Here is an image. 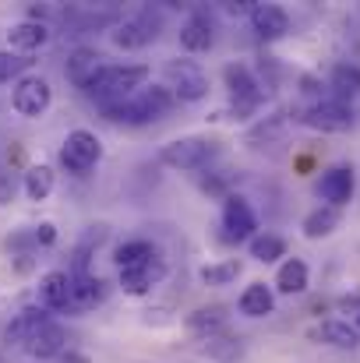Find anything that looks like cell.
<instances>
[{"instance_id": "6da1fadb", "label": "cell", "mask_w": 360, "mask_h": 363, "mask_svg": "<svg viewBox=\"0 0 360 363\" xmlns=\"http://www.w3.org/2000/svg\"><path fill=\"white\" fill-rule=\"evenodd\" d=\"M148 82V67L145 64H103V71L89 82L85 96H92L103 110L124 103L127 96H134L138 89H145Z\"/></svg>"}, {"instance_id": "7a4b0ae2", "label": "cell", "mask_w": 360, "mask_h": 363, "mask_svg": "<svg viewBox=\"0 0 360 363\" xmlns=\"http://www.w3.org/2000/svg\"><path fill=\"white\" fill-rule=\"evenodd\" d=\"M173 103H177V99H173V92H170L166 85H145V89H138L134 96H127L124 103L107 106L103 113H107L110 121H117V123L145 127V123L166 117V113L173 110Z\"/></svg>"}, {"instance_id": "3957f363", "label": "cell", "mask_w": 360, "mask_h": 363, "mask_svg": "<svg viewBox=\"0 0 360 363\" xmlns=\"http://www.w3.org/2000/svg\"><path fill=\"white\" fill-rule=\"evenodd\" d=\"M219 152H223V145H219L216 138H205V134H187V138H177V141L163 145L159 159H163L170 169H184V173H191V169H205V166H209Z\"/></svg>"}, {"instance_id": "277c9868", "label": "cell", "mask_w": 360, "mask_h": 363, "mask_svg": "<svg viewBox=\"0 0 360 363\" xmlns=\"http://www.w3.org/2000/svg\"><path fill=\"white\" fill-rule=\"evenodd\" d=\"M166 89L180 103H202L209 96V74L195 60H170L166 64Z\"/></svg>"}, {"instance_id": "5b68a950", "label": "cell", "mask_w": 360, "mask_h": 363, "mask_svg": "<svg viewBox=\"0 0 360 363\" xmlns=\"http://www.w3.org/2000/svg\"><path fill=\"white\" fill-rule=\"evenodd\" d=\"M99 159H103V145H99V138H96L92 130H85V127H75V130L64 138V145H60V162H64L67 173L85 177Z\"/></svg>"}, {"instance_id": "8992f818", "label": "cell", "mask_w": 360, "mask_h": 363, "mask_svg": "<svg viewBox=\"0 0 360 363\" xmlns=\"http://www.w3.org/2000/svg\"><path fill=\"white\" fill-rule=\"evenodd\" d=\"M223 78H227V89H230L237 121H247V117L261 106V85H258V78H254L251 67H244V64H227Z\"/></svg>"}, {"instance_id": "52a82bcc", "label": "cell", "mask_w": 360, "mask_h": 363, "mask_svg": "<svg viewBox=\"0 0 360 363\" xmlns=\"http://www.w3.org/2000/svg\"><path fill=\"white\" fill-rule=\"evenodd\" d=\"M11 103L21 117H43L53 103V89L46 78L39 74H25L21 82H14V92H11Z\"/></svg>"}, {"instance_id": "ba28073f", "label": "cell", "mask_w": 360, "mask_h": 363, "mask_svg": "<svg viewBox=\"0 0 360 363\" xmlns=\"http://www.w3.org/2000/svg\"><path fill=\"white\" fill-rule=\"evenodd\" d=\"M156 35H159V18H152V11H141V14H134V18H124L120 25H114V32H110V39H114V46L117 50H145L148 43H156Z\"/></svg>"}, {"instance_id": "9c48e42d", "label": "cell", "mask_w": 360, "mask_h": 363, "mask_svg": "<svg viewBox=\"0 0 360 363\" xmlns=\"http://www.w3.org/2000/svg\"><path fill=\"white\" fill-rule=\"evenodd\" d=\"M297 121L311 130H322V134H343L354 127V113L343 103H311L307 110L297 113Z\"/></svg>"}, {"instance_id": "30bf717a", "label": "cell", "mask_w": 360, "mask_h": 363, "mask_svg": "<svg viewBox=\"0 0 360 363\" xmlns=\"http://www.w3.org/2000/svg\"><path fill=\"white\" fill-rule=\"evenodd\" d=\"M254 230H258V219H254L247 198L227 194V201H223V237L227 240H254Z\"/></svg>"}, {"instance_id": "8fae6325", "label": "cell", "mask_w": 360, "mask_h": 363, "mask_svg": "<svg viewBox=\"0 0 360 363\" xmlns=\"http://www.w3.org/2000/svg\"><path fill=\"white\" fill-rule=\"evenodd\" d=\"M163 275H166V261L156 254V257H148V261H141L134 268H120V289L131 293V296H141L152 286H159Z\"/></svg>"}, {"instance_id": "7c38bea8", "label": "cell", "mask_w": 360, "mask_h": 363, "mask_svg": "<svg viewBox=\"0 0 360 363\" xmlns=\"http://www.w3.org/2000/svg\"><path fill=\"white\" fill-rule=\"evenodd\" d=\"M354 187H357V177H354L350 166H332V169H325L322 180H318V194H322V201L332 205V208H343V205L354 198Z\"/></svg>"}, {"instance_id": "4fadbf2b", "label": "cell", "mask_w": 360, "mask_h": 363, "mask_svg": "<svg viewBox=\"0 0 360 363\" xmlns=\"http://www.w3.org/2000/svg\"><path fill=\"white\" fill-rule=\"evenodd\" d=\"M7 43H11V53L28 57V53H36L50 43V25L39 21V18H25V21L7 28Z\"/></svg>"}, {"instance_id": "5bb4252c", "label": "cell", "mask_w": 360, "mask_h": 363, "mask_svg": "<svg viewBox=\"0 0 360 363\" xmlns=\"http://www.w3.org/2000/svg\"><path fill=\"white\" fill-rule=\"evenodd\" d=\"M212 43H216L212 18H209L205 11H191L187 21L180 25V46H184L187 53H205Z\"/></svg>"}, {"instance_id": "9a60e30c", "label": "cell", "mask_w": 360, "mask_h": 363, "mask_svg": "<svg viewBox=\"0 0 360 363\" xmlns=\"http://www.w3.org/2000/svg\"><path fill=\"white\" fill-rule=\"evenodd\" d=\"M43 311H71V272H46L39 279Z\"/></svg>"}, {"instance_id": "2e32d148", "label": "cell", "mask_w": 360, "mask_h": 363, "mask_svg": "<svg viewBox=\"0 0 360 363\" xmlns=\"http://www.w3.org/2000/svg\"><path fill=\"white\" fill-rule=\"evenodd\" d=\"M64 346H67V332H64L60 325L46 321V325L25 342V353H28L32 360H53V357L64 353Z\"/></svg>"}, {"instance_id": "e0dca14e", "label": "cell", "mask_w": 360, "mask_h": 363, "mask_svg": "<svg viewBox=\"0 0 360 363\" xmlns=\"http://www.w3.org/2000/svg\"><path fill=\"white\" fill-rule=\"evenodd\" d=\"M251 25L261 39H279L290 32V14L279 4H254L251 7Z\"/></svg>"}, {"instance_id": "ac0fdd59", "label": "cell", "mask_w": 360, "mask_h": 363, "mask_svg": "<svg viewBox=\"0 0 360 363\" xmlns=\"http://www.w3.org/2000/svg\"><path fill=\"white\" fill-rule=\"evenodd\" d=\"M67 82L75 85V89H89V82L103 71V53H96V50H89V46H82V50H75L71 57H67Z\"/></svg>"}, {"instance_id": "d6986e66", "label": "cell", "mask_w": 360, "mask_h": 363, "mask_svg": "<svg viewBox=\"0 0 360 363\" xmlns=\"http://www.w3.org/2000/svg\"><path fill=\"white\" fill-rule=\"evenodd\" d=\"M50 321V314L43 311V307H28V311H21V314H14V321L7 325V332H4V342L7 346H18V350H25V342L43 328Z\"/></svg>"}, {"instance_id": "ffe728a7", "label": "cell", "mask_w": 360, "mask_h": 363, "mask_svg": "<svg viewBox=\"0 0 360 363\" xmlns=\"http://www.w3.org/2000/svg\"><path fill=\"white\" fill-rule=\"evenodd\" d=\"M311 339L315 342H325V346H336V350H357L360 346V332L350 321H339V318L315 325L311 328Z\"/></svg>"}, {"instance_id": "44dd1931", "label": "cell", "mask_w": 360, "mask_h": 363, "mask_svg": "<svg viewBox=\"0 0 360 363\" xmlns=\"http://www.w3.org/2000/svg\"><path fill=\"white\" fill-rule=\"evenodd\" d=\"M307 282H311V272H307V264H304L300 257H286V261L279 264V272H276V289H279L283 296L304 293Z\"/></svg>"}, {"instance_id": "7402d4cb", "label": "cell", "mask_w": 360, "mask_h": 363, "mask_svg": "<svg viewBox=\"0 0 360 363\" xmlns=\"http://www.w3.org/2000/svg\"><path fill=\"white\" fill-rule=\"evenodd\" d=\"M103 300V282L99 275H71V311L82 314V311H92L96 303Z\"/></svg>"}, {"instance_id": "603a6c76", "label": "cell", "mask_w": 360, "mask_h": 363, "mask_svg": "<svg viewBox=\"0 0 360 363\" xmlns=\"http://www.w3.org/2000/svg\"><path fill=\"white\" fill-rule=\"evenodd\" d=\"M240 314H247V318H268L272 311H276V296H272V289L265 286V282H251L244 293H240Z\"/></svg>"}, {"instance_id": "cb8c5ba5", "label": "cell", "mask_w": 360, "mask_h": 363, "mask_svg": "<svg viewBox=\"0 0 360 363\" xmlns=\"http://www.w3.org/2000/svg\"><path fill=\"white\" fill-rule=\"evenodd\" d=\"M336 226H339V208H332V205H318L315 212H307L304 216V237L307 240H325V237H332L336 233Z\"/></svg>"}, {"instance_id": "d4e9b609", "label": "cell", "mask_w": 360, "mask_h": 363, "mask_svg": "<svg viewBox=\"0 0 360 363\" xmlns=\"http://www.w3.org/2000/svg\"><path fill=\"white\" fill-rule=\"evenodd\" d=\"M53 184H57V177H53L50 166H28L25 169V194H28V201H46L53 194Z\"/></svg>"}, {"instance_id": "484cf974", "label": "cell", "mask_w": 360, "mask_h": 363, "mask_svg": "<svg viewBox=\"0 0 360 363\" xmlns=\"http://www.w3.org/2000/svg\"><path fill=\"white\" fill-rule=\"evenodd\" d=\"M329 85H332V92L343 96V99L360 96V67L357 64H336L332 74H329Z\"/></svg>"}, {"instance_id": "4316f807", "label": "cell", "mask_w": 360, "mask_h": 363, "mask_svg": "<svg viewBox=\"0 0 360 363\" xmlns=\"http://www.w3.org/2000/svg\"><path fill=\"white\" fill-rule=\"evenodd\" d=\"M247 250H251L254 261L272 264V261H279V257L286 254V243H283V237H276V233H258L254 240L247 243Z\"/></svg>"}, {"instance_id": "83f0119b", "label": "cell", "mask_w": 360, "mask_h": 363, "mask_svg": "<svg viewBox=\"0 0 360 363\" xmlns=\"http://www.w3.org/2000/svg\"><path fill=\"white\" fill-rule=\"evenodd\" d=\"M227 325V311L223 307H202L195 314H187V328L191 332H202V335H212Z\"/></svg>"}, {"instance_id": "f1b7e54d", "label": "cell", "mask_w": 360, "mask_h": 363, "mask_svg": "<svg viewBox=\"0 0 360 363\" xmlns=\"http://www.w3.org/2000/svg\"><path fill=\"white\" fill-rule=\"evenodd\" d=\"M240 272H244V264L230 257V261H219V264H205V268L198 272V279H202L205 286H230Z\"/></svg>"}, {"instance_id": "f546056e", "label": "cell", "mask_w": 360, "mask_h": 363, "mask_svg": "<svg viewBox=\"0 0 360 363\" xmlns=\"http://www.w3.org/2000/svg\"><path fill=\"white\" fill-rule=\"evenodd\" d=\"M148 257H156V247L148 240H127L117 247V268H134V264H141V261H148Z\"/></svg>"}, {"instance_id": "4dcf8cb0", "label": "cell", "mask_w": 360, "mask_h": 363, "mask_svg": "<svg viewBox=\"0 0 360 363\" xmlns=\"http://www.w3.org/2000/svg\"><path fill=\"white\" fill-rule=\"evenodd\" d=\"M28 67H32V60H28V57L11 53V50H7V53H0V82H14V78L21 82Z\"/></svg>"}, {"instance_id": "1f68e13d", "label": "cell", "mask_w": 360, "mask_h": 363, "mask_svg": "<svg viewBox=\"0 0 360 363\" xmlns=\"http://www.w3.org/2000/svg\"><path fill=\"white\" fill-rule=\"evenodd\" d=\"M14 191H18V180L11 169H0V205H11L14 201Z\"/></svg>"}, {"instance_id": "d6a6232c", "label": "cell", "mask_w": 360, "mask_h": 363, "mask_svg": "<svg viewBox=\"0 0 360 363\" xmlns=\"http://www.w3.org/2000/svg\"><path fill=\"white\" fill-rule=\"evenodd\" d=\"M28 237H32V243H36V247H50V243L57 240V230H53V223H39V226H36Z\"/></svg>"}, {"instance_id": "836d02e7", "label": "cell", "mask_w": 360, "mask_h": 363, "mask_svg": "<svg viewBox=\"0 0 360 363\" xmlns=\"http://www.w3.org/2000/svg\"><path fill=\"white\" fill-rule=\"evenodd\" d=\"M57 360L60 363H89V357H85V353H71V350H67V353H60Z\"/></svg>"}, {"instance_id": "e575fe53", "label": "cell", "mask_w": 360, "mask_h": 363, "mask_svg": "<svg viewBox=\"0 0 360 363\" xmlns=\"http://www.w3.org/2000/svg\"><path fill=\"white\" fill-rule=\"evenodd\" d=\"M354 328H357V332H360V318H354Z\"/></svg>"}]
</instances>
